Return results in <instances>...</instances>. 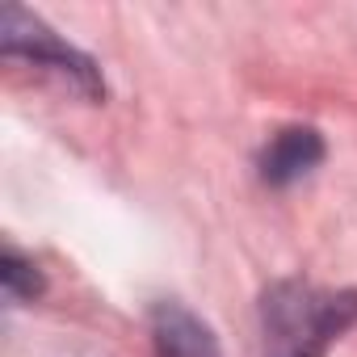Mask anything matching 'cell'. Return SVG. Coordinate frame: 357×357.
Returning <instances> with one entry per match:
<instances>
[{
  "instance_id": "obj_1",
  "label": "cell",
  "mask_w": 357,
  "mask_h": 357,
  "mask_svg": "<svg viewBox=\"0 0 357 357\" xmlns=\"http://www.w3.org/2000/svg\"><path fill=\"white\" fill-rule=\"evenodd\" d=\"M357 324L353 290H319L307 282H278L261 298L265 357H324L328 344Z\"/></svg>"
},
{
  "instance_id": "obj_2",
  "label": "cell",
  "mask_w": 357,
  "mask_h": 357,
  "mask_svg": "<svg viewBox=\"0 0 357 357\" xmlns=\"http://www.w3.org/2000/svg\"><path fill=\"white\" fill-rule=\"evenodd\" d=\"M0 47H5V55H22L34 68H47V72L63 76L84 97H105V80H101L97 63L89 55H80L76 47H68L59 34H51L22 5H5V13H0Z\"/></svg>"
},
{
  "instance_id": "obj_3",
  "label": "cell",
  "mask_w": 357,
  "mask_h": 357,
  "mask_svg": "<svg viewBox=\"0 0 357 357\" xmlns=\"http://www.w3.org/2000/svg\"><path fill=\"white\" fill-rule=\"evenodd\" d=\"M324 160V139L311 126H286L278 130L261 151V181L265 185H294Z\"/></svg>"
},
{
  "instance_id": "obj_4",
  "label": "cell",
  "mask_w": 357,
  "mask_h": 357,
  "mask_svg": "<svg viewBox=\"0 0 357 357\" xmlns=\"http://www.w3.org/2000/svg\"><path fill=\"white\" fill-rule=\"evenodd\" d=\"M151 344H155V357H219L215 332L181 303H155Z\"/></svg>"
},
{
  "instance_id": "obj_5",
  "label": "cell",
  "mask_w": 357,
  "mask_h": 357,
  "mask_svg": "<svg viewBox=\"0 0 357 357\" xmlns=\"http://www.w3.org/2000/svg\"><path fill=\"white\" fill-rule=\"evenodd\" d=\"M0 286H5L9 303H30V298L43 294V273L17 248H5V257H0Z\"/></svg>"
}]
</instances>
